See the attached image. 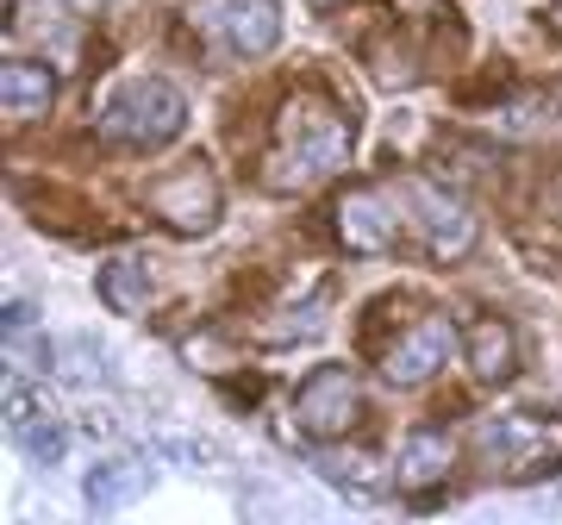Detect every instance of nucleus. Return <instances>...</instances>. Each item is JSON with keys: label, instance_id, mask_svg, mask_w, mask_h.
<instances>
[{"label": "nucleus", "instance_id": "obj_13", "mask_svg": "<svg viewBox=\"0 0 562 525\" xmlns=\"http://www.w3.org/2000/svg\"><path fill=\"white\" fill-rule=\"evenodd\" d=\"M450 438H443L438 425H419V432H406L401 445V463H394V482L406 488V494H425V488H438L443 476H450Z\"/></svg>", "mask_w": 562, "mask_h": 525}, {"label": "nucleus", "instance_id": "obj_4", "mask_svg": "<svg viewBox=\"0 0 562 525\" xmlns=\"http://www.w3.org/2000/svg\"><path fill=\"white\" fill-rule=\"evenodd\" d=\"M188 25H194V32L213 44V51H225V57H244V63L269 57V51L281 44L276 0H194Z\"/></svg>", "mask_w": 562, "mask_h": 525}, {"label": "nucleus", "instance_id": "obj_11", "mask_svg": "<svg viewBox=\"0 0 562 525\" xmlns=\"http://www.w3.org/2000/svg\"><path fill=\"white\" fill-rule=\"evenodd\" d=\"M469 369H475V382L501 388L519 376V338H513V325L482 313V320L469 325Z\"/></svg>", "mask_w": 562, "mask_h": 525}, {"label": "nucleus", "instance_id": "obj_17", "mask_svg": "<svg viewBox=\"0 0 562 525\" xmlns=\"http://www.w3.org/2000/svg\"><path fill=\"white\" fill-rule=\"evenodd\" d=\"M543 25H550V32H557V38H562V0H557V7H550V13H543Z\"/></svg>", "mask_w": 562, "mask_h": 525}, {"label": "nucleus", "instance_id": "obj_18", "mask_svg": "<svg viewBox=\"0 0 562 525\" xmlns=\"http://www.w3.org/2000/svg\"><path fill=\"white\" fill-rule=\"evenodd\" d=\"M306 7H319V13H331V7H344V0H306Z\"/></svg>", "mask_w": 562, "mask_h": 525}, {"label": "nucleus", "instance_id": "obj_3", "mask_svg": "<svg viewBox=\"0 0 562 525\" xmlns=\"http://www.w3.org/2000/svg\"><path fill=\"white\" fill-rule=\"evenodd\" d=\"M475 463L501 482H538L562 469V420H531V413H501L475 432Z\"/></svg>", "mask_w": 562, "mask_h": 525}, {"label": "nucleus", "instance_id": "obj_15", "mask_svg": "<svg viewBox=\"0 0 562 525\" xmlns=\"http://www.w3.org/2000/svg\"><path fill=\"white\" fill-rule=\"evenodd\" d=\"M101 301L113 306V313H144L150 306V276H144L138 257H113L101 269Z\"/></svg>", "mask_w": 562, "mask_h": 525}, {"label": "nucleus", "instance_id": "obj_1", "mask_svg": "<svg viewBox=\"0 0 562 525\" xmlns=\"http://www.w3.org/2000/svg\"><path fill=\"white\" fill-rule=\"evenodd\" d=\"M350 163V125H344V113L325 94H294V101L281 107L276 120V157H269V188H313L325 182L331 169H344Z\"/></svg>", "mask_w": 562, "mask_h": 525}, {"label": "nucleus", "instance_id": "obj_12", "mask_svg": "<svg viewBox=\"0 0 562 525\" xmlns=\"http://www.w3.org/2000/svg\"><path fill=\"white\" fill-rule=\"evenodd\" d=\"M425 206V250H431V262H457L475 250V213L469 206H457L450 194H419Z\"/></svg>", "mask_w": 562, "mask_h": 525}, {"label": "nucleus", "instance_id": "obj_7", "mask_svg": "<svg viewBox=\"0 0 562 525\" xmlns=\"http://www.w3.org/2000/svg\"><path fill=\"white\" fill-rule=\"evenodd\" d=\"M338 244L357 257H382L401 244V220H394V201L382 188H350L338 201Z\"/></svg>", "mask_w": 562, "mask_h": 525}, {"label": "nucleus", "instance_id": "obj_19", "mask_svg": "<svg viewBox=\"0 0 562 525\" xmlns=\"http://www.w3.org/2000/svg\"><path fill=\"white\" fill-rule=\"evenodd\" d=\"M76 7H81V13H94V7H106V0H76Z\"/></svg>", "mask_w": 562, "mask_h": 525}, {"label": "nucleus", "instance_id": "obj_2", "mask_svg": "<svg viewBox=\"0 0 562 525\" xmlns=\"http://www.w3.org/2000/svg\"><path fill=\"white\" fill-rule=\"evenodd\" d=\"M181 120H188V101L162 76H125L94 107L101 138L120 144V150H157V144H169L181 132Z\"/></svg>", "mask_w": 562, "mask_h": 525}, {"label": "nucleus", "instance_id": "obj_9", "mask_svg": "<svg viewBox=\"0 0 562 525\" xmlns=\"http://www.w3.org/2000/svg\"><path fill=\"white\" fill-rule=\"evenodd\" d=\"M0 107H7V120L13 125H38L50 107H57V69L50 63H7V76H0Z\"/></svg>", "mask_w": 562, "mask_h": 525}, {"label": "nucleus", "instance_id": "obj_14", "mask_svg": "<svg viewBox=\"0 0 562 525\" xmlns=\"http://www.w3.org/2000/svg\"><path fill=\"white\" fill-rule=\"evenodd\" d=\"M13 445L32 457V463H63V450H69V432H63V420H50V413H32V401H25V382H13Z\"/></svg>", "mask_w": 562, "mask_h": 525}, {"label": "nucleus", "instance_id": "obj_8", "mask_svg": "<svg viewBox=\"0 0 562 525\" xmlns=\"http://www.w3.org/2000/svg\"><path fill=\"white\" fill-rule=\"evenodd\" d=\"M450 344H457V338H450V320H438V313H431V320L406 325V338L382 357V376H387L394 388L431 382V376L443 369V357H450Z\"/></svg>", "mask_w": 562, "mask_h": 525}, {"label": "nucleus", "instance_id": "obj_10", "mask_svg": "<svg viewBox=\"0 0 562 525\" xmlns=\"http://www.w3.org/2000/svg\"><path fill=\"white\" fill-rule=\"evenodd\" d=\"M144 488H150L144 457H101L88 469V482H81V501H88V513H120V506L138 501Z\"/></svg>", "mask_w": 562, "mask_h": 525}, {"label": "nucleus", "instance_id": "obj_16", "mask_svg": "<svg viewBox=\"0 0 562 525\" xmlns=\"http://www.w3.org/2000/svg\"><path fill=\"white\" fill-rule=\"evenodd\" d=\"M319 469H325V476H331V482L344 488V494H357V501H369V494H375V488L362 482V476H369V463H362V457H357V463H350V457H325Z\"/></svg>", "mask_w": 562, "mask_h": 525}, {"label": "nucleus", "instance_id": "obj_6", "mask_svg": "<svg viewBox=\"0 0 562 525\" xmlns=\"http://www.w3.org/2000/svg\"><path fill=\"white\" fill-rule=\"evenodd\" d=\"M362 413V394H357V376L338 364L313 369L301 382V394H294V425H301V438H313V445H331V438H344L350 425H357Z\"/></svg>", "mask_w": 562, "mask_h": 525}, {"label": "nucleus", "instance_id": "obj_5", "mask_svg": "<svg viewBox=\"0 0 562 525\" xmlns=\"http://www.w3.org/2000/svg\"><path fill=\"white\" fill-rule=\"evenodd\" d=\"M220 206H225V194H220V176H213V163L206 157L169 169V176L150 188V213H157L162 225L188 232V238L213 232V225H220Z\"/></svg>", "mask_w": 562, "mask_h": 525}]
</instances>
